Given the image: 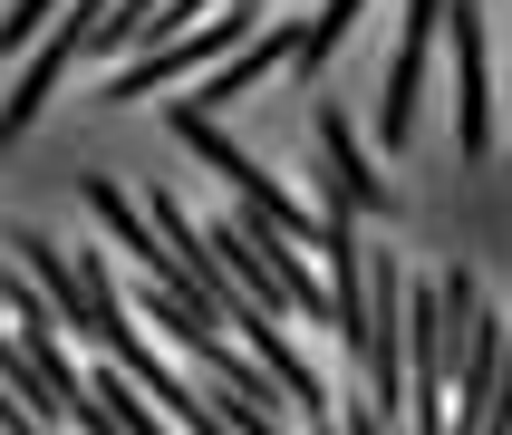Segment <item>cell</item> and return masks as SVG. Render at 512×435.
I'll list each match as a JSON object with an SVG mask.
<instances>
[{
  "instance_id": "5",
  "label": "cell",
  "mask_w": 512,
  "mask_h": 435,
  "mask_svg": "<svg viewBox=\"0 0 512 435\" xmlns=\"http://www.w3.org/2000/svg\"><path fill=\"white\" fill-rule=\"evenodd\" d=\"M445 39V0H406L397 20V58H387V78H377V136L406 145L416 136V97H426V58Z\"/></svg>"
},
{
  "instance_id": "9",
  "label": "cell",
  "mask_w": 512,
  "mask_h": 435,
  "mask_svg": "<svg viewBox=\"0 0 512 435\" xmlns=\"http://www.w3.org/2000/svg\"><path fill=\"white\" fill-rule=\"evenodd\" d=\"M358 10H368V0H319L310 20H300V39H290V78H319V68H329V58L348 49Z\"/></svg>"
},
{
  "instance_id": "7",
  "label": "cell",
  "mask_w": 512,
  "mask_h": 435,
  "mask_svg": "<svg viewBox=\"0 0 512 435\" xmlns=\"http://www.w3.org/2000/svg\"><path fill=\"white\" fill-rule=\"evenodd\" d=\"M290 39H300V29H252V39H242L232 58H213V78H194V87H184V107L223 116L232 97H252V87L271 78V68H290Z\"/></svg>"
},
{
  "instance_id": "1",
  "label": "cell",
  "mask_w": 512,
  "mask_h": 435,
  "mask_svg": "<svg viewBox=\"0 0 512 435\" xmlns=\"http://www.w3.org/2000/svg\"><path fill=\"white\" fill-rule=\"evenodd\" d=\"M252 29H261V10H252V0H232V10H213V20H194V29H174V39H155V49H126V68H116V78H97V107H145V97H165L174 78H194V68L232 58Z\"/></svg>"
},
{
  "instance_id": "8",
  "label": "cell",
  "mask_w": 512,
  "mask_h": 435,
  "mask_svg": "<svg viewBox=\"0 0 512 435\" xmlns=\"http://www.w3.org/2000/svg\"><path fill=\"white\" fill-rule=\"evenodd\" d=\"M78 203H87V213H97V223L116 232V252L136 261V271H155V281H174V252L155 242V223H145V203L126 194L116 174H78Z\"/></svg>"
},
{
  "instance_id": "6",
  "label": "cell",
  "mask_w": 512,
  "mask_h": 435,
  "mask_svg": "<svg viewBox=\"0 0 512 435\" xmlns=\"http://www.w3.org/2000/svg\"><path fill=\"white\" fill-rule=\"evenodd\" d=\"M310 145H319V165H329V184L348 194V213H387V223H397V194H387V174L368 165V145H358V126H348L339 107L310 116Z\"/></svg>"
},
{
  "instance_id": "10",
  "label": "cell",
  "mask_w": 512,
  "mask_h": 435,
  "mask_svg": "<svg viewBox=\"0 0 512 435\" xmlns=\"http://www.w3.org/2000/svg\"><path fill=\"white\" fill-rule=\"evenodd\" d=\"M58 10H68V0H10V10H0V58H20L29 39L58 20Z\"/></svg>"
},
{
  "instance_id": "4",
  "label": "cell",
  "mask_w": 512,
  "mask_h": 435,
  "mask_svg": "<svg viewBox=\"0 0 512 435\" xmlns=\"http://www.w3.org/2000/svg\"><path fill=\"white\" fill-rule=\"evenodd\" d=\"M445 49H455V145L493 155V39L484 0H445Z\"/></svg>"
},
{
  "instance_id": "11",
  "label": "cell",
  "mask_w": 512,
  "mask_h": 435,
  "mask_svg": "<svg viewBox=\"0 0 512 435\" xmlns=\"http://www.w3.org/2000/svg\"><path fill=\"white\" fill-rule=\"evenodd\" d=\"M252 10H271V0H252Z\"/></svg>"
},
{
  "instance_id": "2",
  "label": "cell",
  "mask_w": 512,
  "mask_h": 435,
  "mask_svg": "<svg viewBox=\"0 0 512 435\" xmlns=\"http://www.w3.org/2000/svg\"><path fill=\"white\" fill-rule=\"evenodd\" d=\"M97 20H107V0H68V10H58V20L20 49V78H10V97H0V155H10V145H29V126L49 116L58 78L78 68V49L97 39Z\"/></svg>"
},
{
  "instance_id": "3",
  "label": "cell",
  "mask_w": 512,
  "mask_h": 435,
  "mask_svg": "<svg viewBox=\"0 0 512 435\" xmlns=\"http://www.w3.org/2000/svg\"><path fill=\"white\" fill-rule=\"evenodd\" d=\"M165 126H174V145H194L203 165H213L232 194H242V213H261V223H281V232H310V223H319V213H300V194H290L281 174H261L252 155L232 145V126H223V116H203V107H184V97H174V107H165Z\"/></svg>"
}]
</instances>
